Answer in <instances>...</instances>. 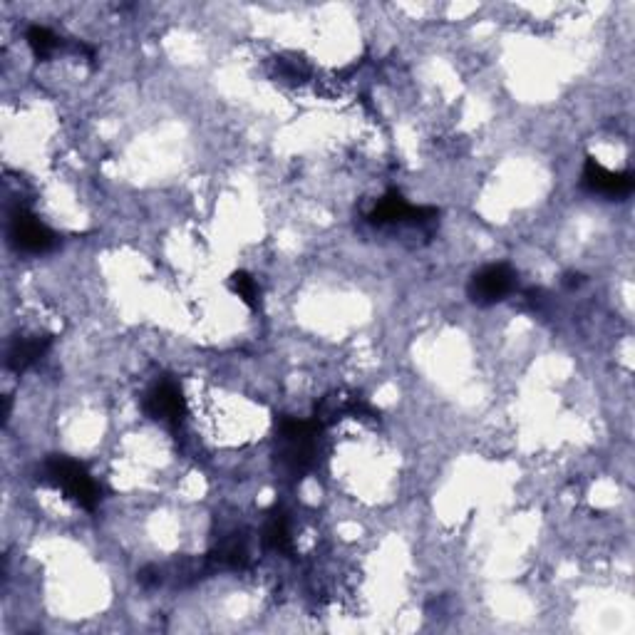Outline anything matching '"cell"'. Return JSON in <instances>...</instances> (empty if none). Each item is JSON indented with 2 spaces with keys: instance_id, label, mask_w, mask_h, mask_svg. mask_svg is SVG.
Returning a JSON list of instances; mask_svg holds the SVG:
<instances>
[{
  "instance_id": "cell-1",
  "label": "cell",
  "mask_w": 635,
  "mask_h": 635,
  "mask_svg": "<svg viewBox=\"0 0 635 635\" xmlns=\"http://www.w3.org/2000/svg\"><path fill=\"white\" fill-rule=\"evenodd\" d=\"M323 422L298 420V417H283L276 432V467L288 479H301L316 467L320 454V435Z\"/></svg>"
},
{
  "instance_id": "cell-2",
  "label": "cell",
  "mask_w": 635,
  "mask_h": 635,
  "mask_svg": "<svg viewBox=\"0 0 635 635\" xmlns=\"http://www.w3.org/2000/svg\"><path fill=\"white\" fill-rule=\"evenodd\" d=\"M40 479L58 492H63L70 502H75L80 509L92 511L100 504V484L90 477L85 464L75 462L70 457H50L43 464Z\"/></svg>"
},
{
  "instance_id": "cell-3",
  "label": "cell",
  "mask_w": 635,
  "mask_h": 635,
  "mask_svg": "<svg viewBox=\"0 0 635 635\" xmlns=\"http://www.w3.org/2000/svg\"><path fill=\"white\" fill-rule=\"evenodd\" d=\"M144 415L167 427H179L187 417V397L177 380L162 378L154 382L142 400Z\"/></svg>"
},
{
  "instance_id": "cell-4",
  "label": "cell",
  "mask_w": 635,
  "mask_h": 635,
  "mask_svg": "<svg viewBox=\"0 0 635 635\" xmlns=\"http://www.w3.org/2000/svg\"><path fill=\"white\" fill-rule=\"evenodd\" d=\"M10 244L23 254H48L55 246V234L28 209H18L8 224Z\"/></svg>"
},
{
  "instance_id": "cell-5",
  "label": "cell",
  "mask_w": 635,
  "mask_h": 635,
  "mask_svg": "<svg viewBox=\"0 0 635 635\" xmlns=\"http://www.w3.org/2000/svg\"><path fill=\"white\" fill-rule=\"evenodd\" d=\"M516 288V273L511 271L507 263H494V266L482 268L469 281V298L477 306H494V303L504 301L509 293Z\"/></svg>"
},
{
  "instance_id": "cell-6",
  "label": "cell",
  "mask_w": 635,
  "mask_h": 635,
  "mask_svg": "<svg viewBox=\"0 0 635 635\" xmlns=\"http://www.w3.org/2000/svg\"><path fill=\"white\" fill-rule=\"evenodd\" d=\"M581 187L591 191V194L608 196V199H623V196L633 191L635 179L631 172H611L601 162L588 157L581 172Z\"/></svg>"
},
{
  "instance_id": "cell-7",
  "label": "cell",
  "mask_w": 635,
  "mask_h": 635,
  "mask_svg": "<svg viewBox=\"0 0 635 635\" xmlns=\"http://www.w3.org/2000/svg\"><path fill=\"white\" fill-rule=\"evenodd\" d=\"M50 343H53V338L43 333L18 335V338H13V343L8 345L5 363H8V368L15 370V373H25V370L33 368V365L48 353Z\"/></svg>"
},
{
  "instance_id": "cell-8",
  "label": "cell",
  "mask_w": 635,
  "mask_h": 635,
  "mask_svg": "<svg viewBox=\"0 0 635 635\" xmlns=\"http://www.w3.org/2000/svg\"><path fill=\"white\" fill-rule=\"evenodd\" d=\"M209 564L234 571L246 569V566L251 564V549L246 534L234 531V534L224 536V539L219 541V546L214 549V554L209 556Z\"/></svg>"
},
{
  "instance_id": "cell-9",
  "label": "cell",
  "mask_w": 635,
  "mask_h": 635,
  "mask_svg": "<svg viewBox=\"0 0 635 635\" xmlns=\"http://www.w3.org/2000/svg\"><path fill=\"white\" fill-rule=\"evenodd\" d=\"M263 544H266V549L276 551V554H291L293 551L291 521H288L283 509L276 507L268 514L266 524H263Z\"/></svg>"
},
{
  "instance_id": "cell-10",
  "label": "cell",
  "mask_w": 635,
  "mask_h": 635,
  "mask_svg": "<svg viewBox=\"0 0 635 635\" xmlns=\"http://www.w3.org/2000/svg\"><path fill=\"white\" fill-rule=\"evenodd\" d=\"M25 40H28L30 50H33L38 60H48L53 58V55L63 53V50L70 48V45H67L58 33H53V30L45 28V25H33V28H28Z\"/></svg>"
},
{
  "instance_id": "cell-11",
  "label": "cell",
  "mask_w": 635,
  "mask_h": 635,
  "mask_svg": "<svg viewBox=\"0 0 635 635\" xmlns=\"http://www.w3.org/2000/svg\"><path fill=\"white\" fill-rule=\"evenodd\" d=\"M229 288H231V293H234V296H239L249 308L258 306V286H256L254 278H251L246 271L231 273Z\"/></svg>"
},
{
  "instance_id": "cell-12",
  "label": "cell",
  "mask_w": 635,
  "mask_h": 635,
  "mask_svg": "<svg viewBox=\"0 0 635 635\" xmlns=\"http://www.w3.org/2000/svg\"><path fill=\"white\" fill-rule=\"evenodd\" d=\"M139 583H142V586H159V583H162V571L149 566V569L139 573Z\"/></svg>"
},
{
  "instance_id": "cell-13",
  "label": "cell",
  "mask_w": 635,
  "mask_h": 635,
  "mask_svg": "<svg viewBox=\"0 0 635 635\" xmlns=\"http://www.w3.org/2000/svg\"><path fill=\"white\" fill-rule=\"evenodd\" d=\"M564 283H566V286H569V288H578V286H581V283H583V276H581V273H569Z\"/></svg>"
}]
</instances>
